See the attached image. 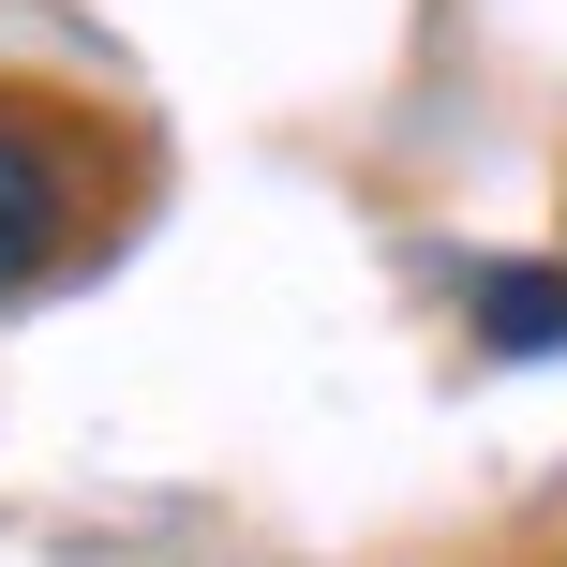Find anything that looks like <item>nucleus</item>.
<instances>
[{
	"label": "nucleus",
	"instance_id": "nucleus-1",
	"mask_svg": "<svg viewBox=\"0 0 567 567\" xmlns=\"http://www.w3.org/2000/svg\"><path fill=\"white\" fill-rule=\"evenodd\" d=\"M45 255H60V150L30 135V120H0V299Z\"/></svg>",
	"mask_w": 567,
	"mask_h": 567
},
{
	"label": "nucleus",
	"instance_id": "nucleus-2",
	"mask_svg": "<svg viewBox=\"0 0 567 567\" xmlns=\"http://www.w3.org/2000/svg\"><path fill=\"white\" fill-rule=\"evenodd\" d=\"M463 313H478V343H493V359H553V343H567V269L493 255V269H463Z\"/></svg>",
	"mask_w": 567,
	"mask_h": 567
}]
</instances>
